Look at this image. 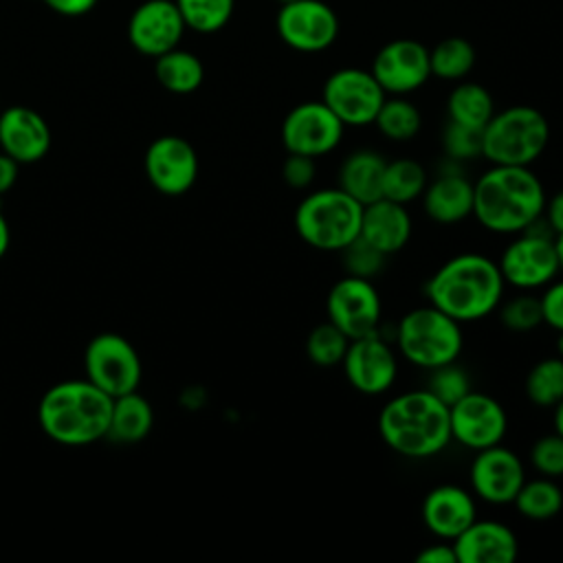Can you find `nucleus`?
Here are the masks:
<instances>
[{
	"label": "nucleus",
	"instance_id": "obj_36",
	"mask_svg": "<svg viewBox=\"0 0 563 563\" xmlns=\"http://www.w3.org/2000/svg\"><path fill=\"white\" fill-rule=\"evenodd\" d=\"M495 312L501 325L510 332H530L543 323L541 301L532 290H519V295L501 301Z\"/></svg>",
	"mask_w": 563,
	"mask_h": 563
},
{
	"label": "nucleus",
	"instance_id": "obj_28",
	"mask_svg": "<svg viewBox=\"0 0 563 563\" xmlns=\"http://www.w3.org/2000/svg\"><path fill=\"white\" fill-rule=\"evenodd\" d=\"M495 114V101L488 88L477 81H457L446 97V117L449 121L484 130V125Z\"/></svg>",
	"mask_w": 563,
	"mask_h": 563
},
{
	"label": "nucleus",
	"instance_id": "obj_11",
	"mask_svg": "<svg viewBox=\"0 0 563 563\" xmlns=\"http://www.w3.org/2000/svg\"><path fill=\"white\" fill-rule=\"evenodd\" d=\"M279 40L297 53H323L339 37V15L323 0H292L279 4L275 15Z\"/></svg>",
	"mask_w": 563,
	"mask_h": 563
},
{
	"label": "nucleus",
	"instance_id": "obj_44",
	"mask_svg": "<svg viewBox=\"0 0 563 563\" xmlns=\"http://www.w3.org/2000/svg\"><path fill=\"white\" fill-rule=\"evenodd\" d=\"M541 218L554 235L563 233V189H559L552 198H545V207H543Z\"/></svg>",
	"mask_w": 563,
	"mask_h": 563
},
{
	"label": "nucleus",
	"instance_id": "obj_48",
	"mask_svg": "<svg viewBox=\"0 0 563 563\" xmlns=\"http://www.w3.org/2000/svg\"><path fill=\"white\" fill-rule=\"evenodd\" d=\"M552 431L563 438V398L552 407Z\"/></svg>",
	"mask_w": 563,
	"mask_h": 563
},
{
	"label": "nucleus",
	"instance_id": "obj_2",
	"mask_svg": "<svg viewBox=\"0 0 563 563\" xmlns=\"http://www.w3.org/2000/svg\"><path fill=\"white\" fill-rule=\"evenodd\" d=\"M545 198L530 167L490 165L473 180V218L490 233L515 235L543 216Z\"/></svg>",
	"mask_w": 563,
	"mask_h": 563
},
{
	"label": "nucleus",
	"instance_id": "obj_6",
	"mask_svg": "<svg viewBox=\"0 0 563 563\" xmlns=\"http://www.w3.org/2000/svg\"><path fill=\"white\" fill-rule=\"evenodd\" d=\"M550 141V123L532 106L495 110L482 130V158L490 165L530 167Z\"/></svg>",
	"mask_w": 563,
	"mask_h": 563
},
{
	"label": "nucleus",
	"instance_id": "obj_3",
	"mask_svg": "<svg viewBox=\"0 0 563 563\" xmlns=\"http://www.w3.org/2000/svg\"><path fill=\"white\" fill-rule=\"evenodd\" d=\"M378 435L402 457H433L451 442L449 407L424 387L396 394L378 411Z\"/></svg>",
	"mask_w": 563,
	"mask_h": 563
},
{
	"label": "nucleus",
	"instance_id": "obj_41",
	"mask_svg": "<svg viewBox=\"0 0 563 563\" xmlns=\"http://www.w3.org/2000/svg\"><path fill=\"white\" fill-rule=\"evenodd\" d=\"M317 165L314 158L303 154H288L282 163V178L290 189H308L314 183Z\"/></svg>",
	"mask_w": 563,
	"mask_h": 563
},
{
	"label": "nucleus",
	"instance_id": "obj_14",
	"mask_svg": "<svg viewBox=\"0 0 563 563\" xmlns=\"http://www.w3.org/2000/svg\"><path fill=\"white\" fill-rule=\"evenodd\" d=\"M449 427L451 442L482 451L501 444L508 431V416L497 398L471 389L449 407Z\"/></svg>",
	"mask_w": 563,
	"mask_h": 563
},
{
	"label": "nucleus",
	"instance_id": "obj_49",
	"mask_svg": "<svg viewBox=\"0 0 563 563\" xmlns=\"http://www.w3.org/2000/svg\"><path fill=\"white\" fill-rule=\"evenodd\" d=\"M554 251H556V260H559V271L563 273V233L554 235Z\"/></svg>",
	"mask_w": 563,
	"mask_h": 563
},
{
	"label": "nucleus",
	"instance_id": "obj_5",
	"mask_svg": "<svg viewBox=\"0 0 563 563\" xmlns=\"http://www.w3.org/2000/svg\"><path fill=\"white\" fill-rule=\"evenodd\" d=\"M363 205L341 187L314 189L295 209V231L312 249L339 253L361 235Z\"/></svg>",
	"mask_w": 563,
	"mask_h": 563
},
{
	"label": "nucleus",
	"instance_id": "obj_38",
	"mask_svg": "<svg viewBox=\"0 0 563 563\" xmlns=\"http://www.w3.org/2000/svg\"><path fill=\"white\" fill-rule=\"evenodd\" d=\"M440 143L446 161L462 163L482 156V130L455 121H446V125L442 128Z\"/></svg>",
	"mask_w": 563,
	"mask_h": 563
},
{
	"label": "nucleus",
	"instance_id": "obj_9",
	"mask_svg": "<svg viewBox=\"0 0 563 563\" xmlns=\"http://www.w3.org/2000/svg\"><path fill=\"white\" fill-rule=\"evenodd\" d=\"M86 378L108 396L117 398L136 391L143 378V365L136 347L117 332L95 334L84 352Z\"/></svg>",
	"mask_w": 563,
	"mask_h": 563
},
{
	"label": "nucleus",
	"instance_id": "obj_39",
	"mask_svg": "<svg viewBox=\"0 0 563 563\" xmlns=\"http://www.w3.org/2000/svg\"><path fill=\"white\" fill-rule=\"evenodd\" d=\"M341 253L343 260V268L345 275H354V277H365V279H374L383 268H385V260L387 255H383L380 251H376L369 242H365L361 235L350 242Z\"/></svg>",
	"mask_w": 563,
	"mask_h": 563
},
{
	"label": "nucleus",
	"instance_id": "obj_29",
	"mask_svg": "<svg viewBox=\"0 0 563 563\" xmlns=\"http://www.w3.org/2000/svg\"><path fill=\"white\" fill-rule=\"evenodd\" d=\"M517 512L532 521H545L561 512L563 508V490L552 477H534L521 484L512 499Z\"/></svg>",
	"mask_w": 563,
	"mask_h": 563
},
{
	"label": "nucleus",
	"instance_id": "obj_1",
	"mask_svg": "<svg viewBox=\"0 0 563 563\" xmlns=\"http://www.w3.org/2000/svg\"><path fill=\"white\" fill-rule=\"evenodd\" d=\"M504 288L495 260L482 253H457L444 260L424 282V297L455 321L473 323L497 310Z\"/></svg>",
	"mask_w": 563,
	"mask_h": 563
},
{
	"label": "nucleus",
	"instance_id": "obj_15",
	"mask_svg": "<svg viewBox=\"0 0 563 563\" xmlns=\"http://www.w3.org/2000/svg\"><path fill=\"white\" fill-rule=\"evenodd\" d=\"M341 365L350 387L365 396H380L389 391L398 378L396 352L387 339L380 336V330L352 339Z\"/></svg>",
	"mask_w": 563,
	"mask_h": 563
},
{
	"label": "nucleus",
	"instance_id": "obj_16",
	"mask_svg": "<svg viewBox=\"0 0 563 563\" xmlns=\"http://www.w3.org/2000/svg\"><path fill=\"white\" fill-rule=\"evenodd\" d=\"M372 75L387 95H411L431 79L429 48L411 37L383 44L369 66Z\"/></svg>",
	"mask_w": 563,
	"mask_h": 563
},
{
	"label": "nucleus",
	"instance_id": "obj_20",
	"mask_svg": "<svg viewBox=\"0 0 563 563\" xmlns=\"http://www.w3.org/2000/svg\"><path fill=\"white\" fill-rule=\"evenodd\" d=\"M46 119L29 106H9L0 112V150L20 165L42 161L51 150Z\"/></svg>",
	"mask_w": 563,
	"mask_h": 563
},
{
	"label": "nucleus",
	"instance_id": "obj_12",
	"mask_svg": "<svg viewBox=\"0 0 563 563\" xmlns=\"http://www.w3.org/2000/svg\"><path fill=\"white\" fill-rule=\"evenodd\" d=\"M328 321H332L350 341L380 330L383 301L372 279L343 275L332 284L325 297Z\"/></svg>",
	"mask_w": 563,
	"mask_h": 563
},
{
	"label": "nucleus",
	"instance_id": "obj_24",
	"mask_svg": "<svg viewBox=\"0 0 563 563\" xmlns=\"http://www.w3.org/2000/svg\"><path fill=\"white\" fill-rule=\"evenodd\" d=\"M420 200L433 222L457 224L473 216V180L460 169H442L427 183Z\"/></svg>",
	"mask_w": 563,
	"mask_h": 563
},
{
	"label": "nucleus",
	"instance_id": "obj_33",
	"mask_svg": "<svg viewBox=\"0 0 563 563\" xmlns=\"http://www.w3.org/2000/svg\"><path fill=\"white\" fill-rule=\"evenodd\" d=\"M526 396L532 405L552 409L563 398V358L545 356L526 376Z\"/></svg>",
	"mask_w": 563,
	"mask_h": 563
},
{
	"label": "nucleus",
	"instance_id": "obj_32",
	"mask_svg": "<svg viewBox=\"0 0 563 563\" xmlns=\"http://www.w3.org/2000/svg\"><path fill=\"white\" fill-rule=\"evenodd\" d=\"M431 75L444 81H462L475 66V48L466 37L451 35L429 48Z\"/></svg>",
	"mask_w": 563,
	"mask_h": 563
},
{
	"label": "nucleus",
	"instance_id": "obj_45",
	"mask_svg": "<svg viewBox=\"0 0 563 563\" xmlns=\"http://www.w3.org/2000/svg\"><path fill=\"white\" fill-rule=\"evenodd\" d=\"M44 4L59 15L79 18V15H86L88 11H92L97 0H44Z\"/></svg>",
	"mask_w": 563,
	"mask_h": 563
},
{
	"label": "nucleus",
	"instance_id": "obj_25",
	"mask_svg": "<svg viewBox=\"0 0 563 563\" xmlns=\"http://www.w3.org/2000/svg\"><path fill=\"white\" fill-rule=\"evenodd\" d=\"M385 156L376 150L361 147L350 152L336 172V187L350 194L361 205L378 200L383 187V172H385Z\"/></svg>",
	"mask_w": 563,
	"mask_h": 563
},
{
	"label": "nucleus",
	"instance_id": "obj_13",
	"mask_svg": "<svg viewBox=\"0 0 563 563\" xmlns=\"http://www.w3.org/2000/svg\"><path fill=\"white\" fill-rule=\"evenodd\" d=\"M343 134L345 125L321 99L297 103L282 121V145L286 154L325 156L339 147Z\"/></svg>",
	"mask_w": 563,
	"mask_h": 563
},
{
	"label": "nucleus",
	"instance_id": "obj_18",
	"mask_svg": "<svg viewBox=\"0 0 563 563\" xmlns=\"http://www.w3.org/2000/svg\"><path fill=\"white\" fill-rule=\"evenodd\" d=\"M143 163L147 180L165 196L187 194L198 178V154L187 139L176 134L154 139Z\"/></svg>",
	"mask_w": 563,
	"mask_h": 563
},
{
	"label": "nucleus",
	"instance_id": "obj_19",
	"mask_svg": "<svg viewBox=\"0 0 563 563\" xmlns=\"http://www.w3.org/2000/svg\"><path fill=\"white\" fill-rule=\"evenodd\" d=\"M187 26L174 0H143L128 20V40L145 57L176 48Z\"/></svg>",
	"mask_w": 563,
	"mask_h": 563
},
{
	"label": "nucleus",
	"instance_id": "obj_34",
	"mask_svg": "<svg viewBox=\"0 0 563 563\" xmlns=\"http://www.w3.org/2000/svg\"><path fill=\"white\" fill-rule=\"evenodd\" d=\"M174 2L185 20V26L202 35L222 31L235 11V0H174Z\"/></svg>",
	"mask_w": 563,
	"mask_h": 563
},
{
	"label": "nucleus",
	"instance_id": "obj_10",
	"mask_svg": "<svg viewBox=\"0 0 563 563\" xmlns=\"http://www.w3.org/2000/svg\"><path fill=\"white\" fill-rule=\"evenodd\" d=\"M387 92L372 70L345 66L328 75L321 88V101L339 117L345 128L372 125Z\"/></svg>",
	"mask_w": 563,
	"mask_h": 563
},
{
	"label": "nucleus",
	"instance_id": "obj_50",
	"mask_svg": "<svg viewBox=\"0 0 563 563\" xmlns=\"http://www.w3.org/2000/svg\"><path fill=\"white\" fill-rule=\"evenodd\" d=\"M556 334H559V336H556V343H554V345H556V352H559L556 356L563 358V332H556Z\"/></svg>",
	"mask_w": 563,
	"mask_h": 563
},
{
	"label": "nucleus",
	"instance_id": "obj_17",
	"mask_svg": "<svg viewBox=\"0 0 563 563\" xmlns=\"http://www.w3.org/2000/svg\"><path fill=\"white\" fill-rule=\"evenodd\" d=\"M468 482L471 493L486 504H512L517 490L526 482V466L512 449L495 444L475 451L468 468Z\"/></svg>",
	"mask_w": 563,
	"mask_h": 563
},
{
	"label": "nucleus",
	"instance_id": "obj_37",
	"mask_svg": "<svg viewBox=\"0 0 563 563\" xmlns=\"http://www.w3.org/2000/svg\"><path fill=\"white\" fill-rule=\"evenodd\" d=\"M424 389L431 391L442 405L451 407L455 400H460L473 387H471L468 372L462 365H457V361H453V363L429 369V378H427Z\"/></svg>",
	"mask_w": 563,
	"mask_h": 563
},
{
	"label": "nucleus",
	"instance_id": "obj_31",
	"mask_svg": "<svg viewBox=\"0 0 563 563\" xmlns=\"http://www.w3.org/2000/svg\"><path fill=\"white\" fill-rule=\"evenodd\" d=\"M374 125L385 139L405 143L420 132L422 114L418 106L405 95H387L374 119Z\"/></svg>",
	"mask_w": 563,
	"mask_h": 563
},
{
	"label": "nucleus",
	"instance_id": "obj_43",
	"mask_svg": "<svg viewBox=\"0 0 563 563\" xmlns=\"http://www.w3.org/2000/svg\"><path fill=\"white\" fill-rule=\"evenodd\" d=\"M418 563H457L455 550L451 541H442L438 539L431 545H424L418 554H416Z\"/></svg>",
	"mask_w": 563,
	"mask_h": 563
},
{
	"label": "nucleus",
	"instance_id": "obj_7",
	"mask_svg": "<svg viewBox=\"0 0 563 563\" xmlns=\"http://www.w3.org/2000/svg\"><path fill=\"white\" fill-rule=\"evenodd\" d=\"M394 334L400 356L420 369L453 363L464 347L462 323L431 303L407 310Z\"/></svg>",
	"mask_w": 563,
	"mask_h": 563
},
{
	"label": "nucleus",
	"instance_id": "obj_40",
	"mask_svg": "<svg viewBox=\"0 0 563 563\" xmlns=\"http://www.w3.org/2000/svg\"><path fill=\"white\" fill-rule=\"evenodd\" d=\"M528 460L539 475L552 479L563 477V438L554 431L541 435L532 442Z\"/></svg>",
	"mask_w": 563,
	"mask_h": 563
},
{
	"label": "nucleus",
	"instance_id": "obj_30",
	"mask_svg": "<svg viewBox=\"0 0 563 563\" xmlns=\"http://www.w3.org/2000/svg\"><path fill=\"white\" fill-rule=\"evenodd\" d=\"M427 183L429 176L422 163H418L416 158H394L385 163L380 198L409 205L413 200H420Z\"/></svg>",
	"mask_w": 563,
	"mask_h": 563
},
{
	"label": "nucleus",
	"instance_id": "obj_26",
	"mask_svg": "<svg viewBox=\"0 0 563 563\" xmlns=\"http://www.w3.org/2000/svg\"><path fill=\"white\" fill-rule=\"evenodd\" d=\"M154 424V409L145 396L136 391L112 398L110 424L106 438L114 444H136L147 438Z\"/></svg>",
	"mask_w": 563,
	"mask_h": 563
},
{
	"label": "nucleus",
	"instance_id": "obj_27",
	"mask_svg": "<svg viewBox=\"0 0 563 563\" xmlns=\"http://www.w3.org/2000/svg\"><path fill=\"white\" fill-rule=\"evenodd\" d=\"M154 75L167 92L189 95L202 86L205 66L196 53L176 46L154 59Z\"/></svg>",
	"mask_w": 563,
	"mask_h": 563
},
{
	"label": "nucleus",
	"instance_id": "obj_21",
	"mask_svg": "<svg viewBox=\"0 0 563 563\" xmlns=\"http://www.w3.org/2000/svg\"><path fill=\"white\" fill-rule=\"evenodd\" d=\"M420 517L435 539L453 541L477 519L475 497L457 484L433 486L422 499Z\"/></svg>",
	"mask_w": 563,
	"mask_h": 563
},
{
	"label": "nucleus",
	"instance_id": "obj_23",
	"mask_svg": "<svg viewBox=\"0 0 563 563\" xmlns=\"http://www.w3.org/2000/svg\"><path fill=\"white\" fill-rule=\"evenodd\" d=\"M413 222L407 205L378 198L363 205L361 218V238L369 242L383 255H394L407 246L411 240Z\"/></svg>",
	"mask_w": 563,
	"mask_h": 563
},
{
	"label": "nucleus",
	"instance_id": "obj_51",
	"mask_svg": "<svg viewBox=\"0 0 563 563\" xmlns=\"http://www.w3.org/2000/svg\"><path fill=\"white\" fill-rule=\"evenodd\" d=\"M279 4H286V2H292V0H277Z\"/></svg>",
	"mask_w": 563,
	"mask_h": 563
},
{
	"label": "nucleus",
	"instance_id": "obj_42",
	"mask_svg": "<svg viewBox=\"0 0 563 563\" xmlns=\"http://www.w3.org/2000/svg\"><path fill=\"white\" fill-rule=\"evenodd\" d=\"M541 317L548 328L563 332V279H552L539 295Z\"/></svg>",
	"mask_w": 563,
	"mask_h": 563
},
{
	"label": "nucleus",
	"instance_id": "obj_4",
	"mask_svg": "<svg viewBox=\"0 0 563 563\" xmlns=\"http://www.w3.org/2000/svg\"><path fill=\"white\" fill-rule=\"evenodd\" d=\"M112 396L88 378L55 383L37 405V422L46 438L64 446H86L106 438Z\"/></svg>",
	"mask_w": 563,
	"mask_h": 563
},
{
	"label": "nucleus",
	"instance_id": "obj_35",
	"mask_svg": "<svg viewBox=\"0 0 563 563\" xmlns=\"http://www.w3.org/2000/svg\"><path fill=\"white\" fill-rule=\"evenodd\" d=\"M347 345H350V339L332 321H323L308 332L306 356L319 367L341 365Z\"/></svg>",
	"mask_w": 563,
	"mask_h": 563
},
{
	"label": "nucleus",
	"instance_id": "obj_22",
	"mask_svg": "<svg viewBox=\"0 0 563 563\" xmlns=\"http://www.w3.org/2000/svg\"><path fill=\"white\" fill-rule=\"evenodd\" d=\"M451 543L457 563H512L519 554L517 534L497 519H475Z\"/></svg>",
	"mask_w": 563,
	"mask_h": 563
},
{
	"label": "nucleus",
	"instance_id": "obj_46",
	"mask_svg": "<svg viewBox=\"0 0 563 563\" xmlns=\"http://www.w3.org/2000/svg\"><path fill=\"white\" fill-rule=\"evenodd\" d=\"M18 172H20V163H15L11 156H7L0 150V196L7 194L15 185Z\"/></svg>",
	"mask_w": 563,
	"mask_h": 563
},
{
	"label": "nucleus",
	"instance_id": "obj_8",
	"mask_svg": "<svg viewBox=\"0 0 563 563\" xmlns=\"http://www.w3.org/2000/svg\"><path fill=\"white\" fill-rule=\"evenodd\" d=\"M497 266L504 284L515 290H539L556 279L561 271L554 251V233L543 218L512 235L504 246Z\"/></svg>",
	"mask_w": 563,
	"mask_h": 563
},
{
	"label": "nucleus",
	"instance_id": "obj_47",
	"mask_svg": "<svg viewBox=\"0 0 563 563\" xmlns=\"http://www.w3.org/2000/svg\"><path fill=\"white\" fill-rule=\"evenodd\" d=\"M11 244V231H9V222L4 218V213L0 211V260L4 257V253L9 251Z\"/></svg>",
	"mask_w": 563,
	"mask_h": 563
}]
</instances>
